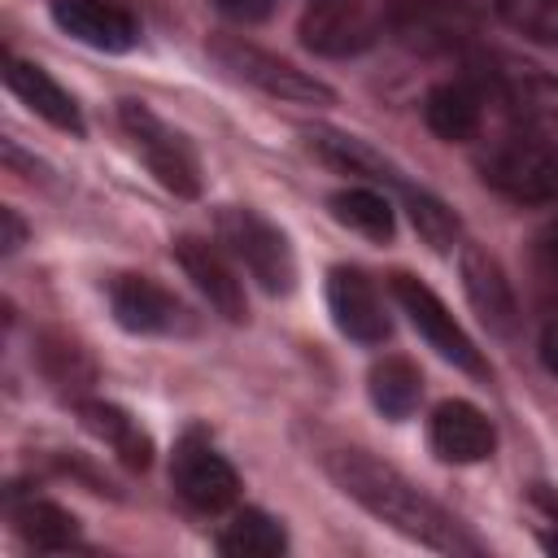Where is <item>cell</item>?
I'll use <instances>...</instances> for the list:
<instances>
[{"instance_id": "21", "label": "cell", "mask_w": 558, "mask_h": 558, "mask_svg": "<svg viewBox=\"0 0 558 558\" xmlns=\"http://www.w3.org/2000/svg\"><path fill=\"white\" fill-rule=\"evenodd\" d=\"M9 523L31 549L57 554V549H74L78 545V519L65 506H57L48 497H35V493H26V497L9 493Z\"/></svg>"}, {"instance_id": "2", "label": "cell", "mask_w": 558, "mask_h": 558, "mask_svg": "<svg viewBox=\"0 0 558 558\" xmlns=\"http://www.w3.org/2000/svg\"><path fill=\"white\" fill-rule=\"evenodd\" d=\"M471 78L523 131L558 135V74H549L532 61H514L506 52H475L471 57Z\"/></svg>"}, {"instance_id": "29", "label": "cell", "mask_w": 558, "mask_h": 558, "mask_svg": "<svg viewBox=\"0 0 558 558\" xmlns=\"http://www.w3.org/2000/svg\"><path fill=\"white\" fill-rule=\"evenodd\" d=\"M536 270L549 288H558V218L536 235Z\"/></svg>"}, {"instance_id": "15", "label": "cell", "mask_w": 558, "mask_h": 558, "mask_svg": "<svg viewBox=\"0 0 558 558\" xmlns=\"http://www.w3.org/2000/svg\"><path fill=\"white\" fill-rule=\"evenodd\" d=\"M458 275H462V292L471 301V310L480 314V323L497 336H514L519 327V296L501 270V262L480 248V244H462L458 253Z\"/></svg>"}, {"instance_id": "26", "label": "cell", "mask_w": 558, "mask_h": 558, "mask_svg": "<svg viewBox=\"0 0 558 558\" xmlns=\"http://www.w3.org/2000/svg\"><path fill=\"white\" fill-rule=\"evenodd\" d=\"M39 366H44L48 384H57L61 392H70L74 401H78V392L96 379L92 357H87L74 340H65V336H44V340H39Z\"/></svg>"}, {"instance_id": "30", "label": "cell", "mask_w": 558, "mask_h": 558, "mask_svg": "<svg viewBox=\"0 0 558 558\" xmlns=\"http://www.w3.org/2000/svg\"><path fill=\"white\" fill-rule=\"evenodd\" d=\"M26 244V222L17 218L13 205H0V248L4 253H17Z\"/></svg>"}, {"instance_id": "17", "label": "cell", "mask_w": 558, "mask_h": 558, "mask_svg": "<svg viewBox=\"0 0 558 558\" xmlns=\"http://www.w3.org/2000/svg\"><path fill=\"white\" fill-rule=\"evenodd\" d=\"M4 87H9L35 118H44L48 126H57V131H65V135H74V140L87 135V122H83L78 100H74L44 65L22 61V57L9 52V61H4Z\"/></svg>"}, {"instance_id": "10", "label": "cell", "mask_w": 558, "mask_h": 558, "mask_svg": "<svg viewBox=\"0 0 558 558\" xmlns=\"http://www.w3.org/2000/svg\"><path fill=\"white\" fill-rule=\"evenodd\" d=\"M384 35V13L366 0H314L301 17V44L318 57H357Z\"/></svg>"}, {"instance_id": "16", "label": "cell", "mask_w": 558, "mask_h": 558, "mask_svg": "<svg viewBox=\"0 0 558 558\" xmlns=\"http://www.w3.org/2000/svg\"><path fill=\"white\" fill-rule=\"evenodd\" d=\"M52 22L96 52H131L140 44V22L118 0H52Z\"/></svg>"}, {"instance_id": "27", "label": "cell", "mask_w": 558, "mask_h": 558, "mask_svg": "<svg viewBox=\"0 0 558 558\" xmlns=\"http://www.w3.org/2000/svg\"><path fill=\"white\" fill-rule=\"evenodd\" d=\"M493 9L514 35L558 48V0H493Z\"/></svg>"}, {"instance_id": "14", "label": "cell", "mask_w": 558, "mask_h": 558, "mask_svg": "<svg viewBox=\"0 0 558 558\" xmlns=\"http://www.w3.org/2000/svg\"><path fill=\"white\" fill-rule=\"evenodd\" d=\"M427 440H432V453H436L440 462L475 466V462L493 458V449H497V427H493V418H488L480 405L453 397V401H440V405L432 410V418H427Z\"/></svg>"}, {"instance_id": "32", "label": "cell", "mask_w": 558, "mask_h": 558, "mask_svg": "<svg viewBox=\"0 0 558 558\" xmlns=\"http://www.w3.org/2000/svg\"><path fill=\"white\" fill-rule=\"evenodd\" d=\"M536 349H541V362H545V371L558 379V314H554V318L541 327V344H536Z\"/></svg>"}, {"instance_id": "19", "label": "cell", "mask_w": 558, "mask_h": 558, "mask_svg": "<svg viewBox=\"0 0 558 558\" xmlns=\"http://www.w3.org/2000/svg\"><path fill=\"white\" fill-rule=\"evenodd\" d=\"M423 122L432 126V135L462 144L480 131L484 122V87L475 78H445L427 92L423 100Z\"/></svg>"}, {"instance_id": "25", "label": "cell", "mask_w": 558, "mask_h": 558, "mask_svg": "<svg viewBox=\"0 0 558 558\" xmlns=\"http://www.w3.org/2000/svg\"><path fill=\"white\" fill-rule=\"evenodd\" d=\"M401 201H405V214H410V222H414V231L423 235V244L427 248H436V253H449L453 244H458V235H462V222H458V214L440 201V196H432V192H423V187H401Z\"/></svg>"}, {"instance_id": "28", "label": "cell", "mask_w": 558, "mask_h": 558, "mask_svg": "<svg viewBox=\"0 0 558 558\" xmlns=\"http://www.w3.org/2000/svg\"><path fill=\"white\" fill-rule=\"evenodd\" d=\"M527 514H532V532H536L541 549L558 554V488L532 484L527 488Z\"/></svg>"}, {"instance_id": "9", "label": "cell", "mask_w": 558, "mask_h": 558, "mask_svg": "<svg viewBox=\"0 0 558 558\" xmlns=\"http://www.w3.org/2000/svg\"><path fill=\"white\" fill-rule=\"evenodd\" d=\"M392 296H397L401 314L410 318V327L427 340V349H436V353H440L445 362H453L458 371H466V375H475V379H488L484 353L475 349V340L462 331V323L449 314V305H445L423 279L397 270V275H392Z\"/></svg>"}, {"instance_id": "24", "label": "cell", "mask_w": 558, "mask_h": 558, "mask_svg": "<svg viewBox=\"0 0 558 558\" xmlns=\"http://www.w3.org/2000/svg\"><path fill=\"white\" fill-rule=\"evenodd\" d=\"M331 218L366 240H392L397 231V218H392V201L366 183H353V187H340L331 192Z\"/></svg>"}, {"instance_id": "23", "label": "cell", "mask_w": 558, "mask_h": 558, "mask_svg": "<svg viewBox=\"0 0 558 558\" xmlns=\"http://www.w3.org/2000/svg\"><path fill=\"white\" fill-rule=\"evenodd\" d=\"M218 549L231 558H279L288 549V532L279 519H270L266 510H235L231 523H222L218 532Z\"/></svg>"}, {"instance_id": "12", "label": "cell", "mask_w": 558, "mask_h": 558, "mask_svg": "<svg viewBox=\"0 0 558 558\" xmlns=\"http://www.w3.org/2000/svg\"><path fill=\"white\" fill-rule=\"evenodd\" d=\"M174 262L183 266V275L196 283V292L209 301L214 314H222L227 323H244L248 318V301H244V279L235 275V266L227 262V253L201 235H179L170 244Z\"/></svg>"}, {"instance_id": "1", "label": "cell", "mask_w": 558, "mask_h": 558, "mask_svg": "<svg viewBox=\"0 0 558 558\" xmlns=\"http://www.w3.org/2000/svg\"><path fill=\"white\" fill-rule=\"evenodd\" d=\"M323 466L344 497H353L366 514H375L379 523H388L405 541L436 549V554H453V558L484 554V545L392 462H384L366 449H331L323 458Z\"/></svg>"}, {"instance_id": "8", "label": "cell", "mask_w": 558, "mask_h": 558, "mask_svg": "<svg viewBox=\"0 0 558 558\" xmlns=\"http://www.w3.org/2000/svg\"><path fill=\"white\" fill-rule=\"evenodd\" d=\"M480 179L514 205H554L558 201V144L506 140L484 157Z\"/></svg>"}, {"instance_id": "20", "label": "cell", "mask_w": 558, "mask_h": 558, "mask_svg": "<svg viewBox=\"0 0 558 558\" xmlns=\"http://www.w3.org/2000/svg\"><path fill=\"white\" fill-rule=\"evenodd\" d=\"M301 135H305L310 153H318L331 170L357 174V179H371V183L405 187V179L397 174V166H392L384 153H375L366 140H357V135H349V131H336V126H305Z\"/></svg>"}, {"instance_id": "13", "label": "cell", "mask_w": 558, "mask_h": 558, "mask_svg": "<svg viewBox=\"0 0 558 558\" xmlns=\"http://www.w3.org/2000/svg\"><path fill=\"white\" fill-rule=\"evenodd\" d=\"M327 310H331L336 327L357 344H384L392 331L375 279L362 275L357 266H331L327 270Z\"/></svg>"}, {"instance_id": "5", "label": "cell", "mask_w": 558, "mask_h": 558, "mask_svg": "<svg viewBox=\"0 0 558 558\" xmlns=\"http://www.w3.org/2000/svg\"><path fill=\"white\" fill-rule=\"evenodd\" d=\"M209 52L218 57L222 70H231L240 83L257 87V92L270 96V100L310 105V109L336 105V92H331L318 74H310V70L292 65L288 57H279V52H270V48H257V44H248V39H240V35H218V39L209 44Z\"/></svg>"}, {"instance_id": "7", "label": "cell", "mask_w": 558, "mask_h": 558, "mask_svg": "<svg viewBox=\"0 0 558 558\" xmlns=\"http://www.w3.org/2000/svg\"><path fill=\"white\" fill-rule=\"evenodd\" d=\"M170 484H174V497L196 510V514H222L235 506L240 497V475L235 466L227 462V453H218V445L192 427L179 445H174V458H170Z\"/></svg>"}, {"instance_id": "3", "label": "cell", "mask_w": 558, "mask_h": 558, "mask_svg": "<svg viewBox=\"0 0 558 558\" xmlns=\"http://www.w3.org/2000/svg\"><path fill=\"white\" fill-rule=\"evenodd\" d=\"M214 227H218V244L257 279L262 292L288 296L296 288V253L266 214L248 205H222Z\"/></svg>"}, {"instance_id": "6", "label": "cell", "mask_w": 558, "mask_h": 558, "mask_svg": "<svg viewBox=\"0 0 558 558\" xmlns=\"http://www.w3.org/2000/svg\"><path fill=\"white\" fill-rule=\"evenodd\" d=\"M384 31L414 52H462L480 39V13L466 0H392Z\"/></svg>"}, {"instance_id": "22", "label": "cell", "mask_w": 558, "mask_h": 558, "mask_svg": "<svg viewBox=\"0 0 558 558\" xmlns=\"http://www.w3.org/2000/svg\"><path fill=\"white\" fill-rule=\"evenodd\" d=\"M366 392H371V405L384 418H410L418 410V397H423V371L410 357L388 353V357H379L371 366Z\"/></svg>"}, {"instance_id": "11", "label": "cell", "mask_w": 558, "mask_h": 558, "mask_svg": "<svg viewBox=\"0 0 558 558\" xmlns=\"http://www.w3.org/2000/svg\"><path fill=\"white\" fill-rule=\"evenodd\" d=\"M109 310L122 331L131 336H183L192 331L187 305L148 275H113L109 279Z\"/></svg>"}, {"instance_id": "18", "label": "cell", "mask_w": 558, "mask_h": 558, "mask_svg": "<svg viewBox=\"0 0 558 558\" xmlns=\"http://www.w3.org/2000/svg\"><path fill=\"white\" fill-rule=\"evenodd\" d=\"M74 405H78L83 427H87L100 445H109V449H113V458H118L122 466L144 471V466L153 462V436L140 427V418H135V414H126L122 405L100 401V397H78Z\"/></svg>"}, {"instance_id": "4", "label": "cell", "mask_w": 558, "mask_h": 558, "mask_svg": "<svg viewBox=\"0 0 558 558\" xmlns=\"http://www.w3.org/2000/svg\"><path fill=\"white\" fill-rule=\"evenodd\" d=\"M118 122H122L131 148L140 153V161L148 166V174L170 196H183V201L201 196V157L183 131H174L166 118H157L144 100H122Z\"/></svg>"}, {"instance_id": "31", "label": "cell", "mask_w": 558, "mask_h": 558, "mask_svg": "<svg viewBox=\"0 0 558 558\" xmlns=\"http://www.w3.org/2000/svg\"><path fill=\"white\" fill-rule=\"evenodd\" d=\"M227 17H235V22H262V17H270V9H275V0H214Z\"/></svg>"}]
</instances>
